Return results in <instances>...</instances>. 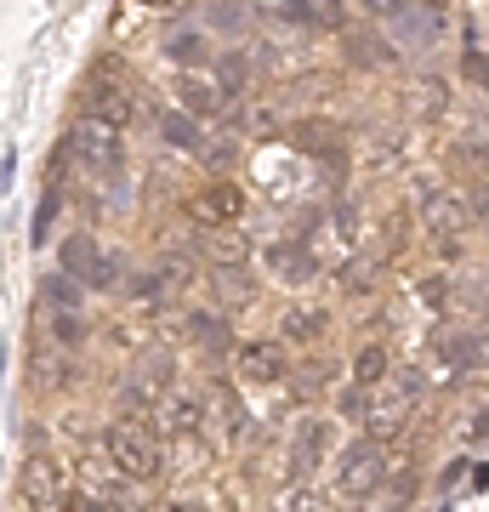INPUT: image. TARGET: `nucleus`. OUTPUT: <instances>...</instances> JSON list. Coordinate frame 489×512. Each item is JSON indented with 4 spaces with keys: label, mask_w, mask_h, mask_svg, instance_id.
<instances>
[{
    "label": "nucleus",
    "mask_w": 489,
    "mask_h": 512,
    "mask_svg": "<svg viewBox=\"0 0 489 512\" xmlns=\"http://www.w3.org/2000/svg\"><path fill=\"white\" fill-rule=\"evenodd\" d=\"M325 450H330V421L308 416L296 427V444H290V484H308V473L325 461Z\"/></svg>",
    "instance_id": "obj_14"
},
{
    "label": "nucleus",
    "mask_w": 489,
    "mask_h": 512,
    "mask_svg": "<svg viewBox=\"0 0 489 512\" xmlns=\"http://www.w3.org/2000/svg\"><path fill=\"white\" fill-rule=\"evenodd\" d=\"M359 6L370 12V18H387V23H393V18L404 12V6H410V0H359Z\"/></svg>",
    "instance_id": "obj_38"
},
{
    "label": "nucleus",
    "mask_w": 489,
    "mask_h": 512,
    "mask_svg": "<svg viewBox=\"0 0 489 512\" xmlns=\"http://www.w3.org/2000/svg\"><path fill=\"white\" fill-rule=\"evenodd\" d=\"M467 222H478L467 194H450V188H433V194H421V228L433 234L438 256H461L467 245Z\"/></svg>",
    "instance_id": "obj_4"
},
{
    "label": "nucleus",
    "mask_w": 489,
    "mask_h": 512,
    "mask_svg": "<svg viewBox=\"0 0 489 512\" xmlns=\"http://www.w3.org/2000/svg\"><path fill=\"white\" fill-rule=\"evenodd\" d=\"M433 353L455 370V376H478V370H484V330H478V325H472V330L438 325L433 330Z\"/></svg>",
    "instance_id": "obj_10"
},
{
    "label": "nucleus",
    "mask_w": 489,
    "mask_h": 512,
    "mask_svg": "<svg viewBox=\"0 0 489 512\" xmlns=\"http://www.w3.org/2000/svg\"><path fill=\"white\" fill-rule=\"evenodd\" d=\"M57 501H63V512H109V495H97V490H69V484H63V495H57Z\"/></svg>",
    "instance_id": "obj_34"
},
{
    "label": "nucleus",
    "mask_w": 489,
    "mask_h": 512,
    "mask_svg": "<svg viewBox=\"0 0 489 512\" xmlns=\"http://www.w3.org/2000/svg\"><path fill=\"white\" fill-rule=\"evenodd\" d=\"M404 239H410V222H404V217H387V222H381V234H376V245H370V256L387 268V262L404 251Z\"/></svg>",
    "instance_id": "obj_25"
},
{
    "label": "nucleus",
    "mask_w": 489,
    "mask_h": 512,
    "mask_svg": "<svg viewBox=\"0 0 489 512\" xmlns=\"http://www.w3.org/2000/svg\"><path fill=\"white\" fill-rule=\"evenodd\" d=\"M165 52L177 57V63H200V57H205V40L194 35V29H177V35L165 40Z\"/></svg>",
    "instance_id": "obj_33"
},
{
    "label": "nucleus",
    "mask_w": 489,
    "mask_h": 512,
    "mask_svg": "<svg viewBox=\"0 0 489 512\" xmlns=\"http://www.w3.org/2000/svg\"><path fill=\"white\" fill-rule=\"evenodd\" d=\"M268 512H330V501H325L319 490H308V484H290V490L273 495Z\"/></svg>",
    "instance_id": "obj_24"
},
{
    "label": "nucleus",
    "mask_w": 489,
    "mask_h": 512,
    "mask_svg": "<svg viewBox=\"0 0 489 512\" xmlns=\"http://www.w3.org/2000/svg\"><path fill=\"white\" fill-rule=\"evenodd\" d=\"M376 279H381V262H376V256H353V262L342 268V285H347L353 296H370V285H376Z\"/></svg>",
    "instance_id": "obj_28"
},
{
    "label": "nucleus",
    "mask_w": 489,
    "mask_h": 512,
    "mask_svg": "<svg viewBox=\"0 0 489 512\" xmlns=\"http://www.w3.org/2000/svg\"><path fill=\"white\" fill-rule=\"evenodd\" d=\"M160 137L171 148H200V120H194V114H182V109H165L160 114Z\"/></svg>",
    "instance_id": "obj_23"
},
{
    "label": "nucleus",
    "mask_w": 489,
    "mask_h": 512,
    "mask_svg": "<svg viewBox=\"0 0 489 512\" xmlns=\"http://www.w3.org/2000/svg\"><path fill=\"white\" fill-rule=\"evenodd\" d=\"M211 285H217V302L222 308H245V302H251L256 296V279L245 274V262H228V268H217V274H211Z\"/></svg>",
    "instance_id": "obj_19"
},
{
    "label": "nucleus",
    "mask_w": 489,
    "mask_h": 512,
    "mask_svg": "<svg viewBox=\"0 0 489 512\" xmlns=\"http://www.w3.org/2000/svg\"><path fill=\"white\" fill-rule=\"evenodd\" d=\"M450 291H455V285H450L444 274H427V279H416V302H421L427 313H450Z\"/></svg>",
    "instance_id": "obj_30"
},
{
    "label": "nucleus",
    "mask_w": 489,
    "mask_h": 512,
    "mask_svg": "<svg viewBox=\"0 0 489 512\" xmlns=\"http://www.w3.org/2000/svg\"><path fill=\"white\" fill-rule=\"evenodd\" d=\"M40 291H46V308H57V313H80V285H74L69 274H52L46 285H40Z\"/></svg>",
    "instance_id": "obj_29"
},
{
    "label": "nucleus",
    "mask_w": 489,
    "mask_h": 512,
    "mask_svg": "<svg viewBox=\"0 0 489 512\" xmlns=\"http://www.w3.org/2000/svg\"><path fill=\"white\" fill-rule=\"evenodd\" d=\"M18 495L29 501V507H57V495H63V467H57L52 456H29L18 473Z\"/></svg>",
    "instance_id": "obj_15"
},
{
    "label": "nucleus",
    "mask_w": 489,
    "mask_h": 512,
    "mask_svg": "<svg viewBox=\"0 0 489 512\" xmlns=\"http://www.w3.org/2000/svg\"><path fill=\"white\" fill-rule=\"evenodd\" d=\"M171 370H177V353L165 348V342H154L148 353H137V365H131V376H126V393L137 404H154L171 387Z\"/></svg>",
    "instance_id": "obj_11"
},
{
    "label": "nucleus",
    "mask_w": 489,
    "mask_h": 512,
    "mask_svg": "<svg viewBox=\"0 0 489 512\" xmlns=\"http://www.w3.org/2000/svg\"><path fill=\"white\" fill-rule=\"evenodd\" d=\"M86 114L103 120V126H131V120H137V92H131V80L120 74L114 57H103V63L86 74Z\"/></svg>",
    "instance_id": "obj_5"
},
{
    "label": "nucleus",
    "mask_w": 489,
    "mask_h": 512,
    "mask_svg": "<svg viewBox=\"0 0 489 512\" xmlns=\"http://www.w3.org/2000/svg\"><path fill=\"white\" fill-rule=\"evenodd\" d=\"M461 74H467L472 86H484V40L472 35V46L461 52Z\"/></svg>",
    "instance_id": "obj_35"
},
{
    "label": "nucleus",
    "mask_w": 489,
    "mask_h": 512,
    "mask_svg": "<svg viewBox=\"0 0 489 512\" xmlns=\"http://www.w3.org/2000/svg\"><path fill=\"white\" fill-rule=\"evenodd\" d=\"M421 393H427V376L421 370H387L376 387H364V439H376V444H393L410 433V416H416V404Z\"/></svg>",
    "instance_id": "obj_1"
},
{
    "label": "nucleus",
    "mask_w": 489,
    "mask_h": 512,
    "mask_svg": "<svg viewBox=\"0 0 489 512\" xmlns=\"http://www.w3.org/2000/svg\"><path fill=\"white\" fill-rule=\"evenodd\" d=\"M245 188L234 183V177H217V183H205L200 194H194V222H205V228H234L239 217H245Z\"/></svg>",
    "instance_id": "obj_9"
},
{
    "label": "nucleus",
    "mask_w": 489,
    "mask_h": 512,
    "mask_svg": "<svg viewBox=\"0 0 489 512\" xmlns=\"http://www.w3.org/2000/svg\"><path fill=\"white\" fill-rule=\"evenodd\" d=\"M285 137H290L296 154H308V160H319V165H336V171L347 165V137H342L336 120H325V114H302V120H290Z\"/></svg>",
    "instance_id": "obj_8"
},
{
    "label": "nucleus",
    "mask_w": 489,
    "mask_h": 512,
    "mask_svg": "<svg viewBox=\"0 0 489 512\" xmlns=\"http://www.w3.org/2000/svg\"><path fill=\"white\" fill-rule=\"evenodd\" d=\"M330 330V308H319V302H296V308H285V319H279V336L285 342H319Z\"/></svg>",
    "instance_id": "obj_17"
},
{
    "label": "nucleus",
    "mask_w": 489,
    "mask_h": 512,
    "mask_svg": "<svg viewBox=\"0 0 489 512\" xmlns=\"http://www.w3.org/2000/svg\"><path fill=\"white\" fill-rule=\"evenodd\" d=\"M188 336H200V348H211V353L228 348V325L217 313H188Z\"/></svg>",
    "instance_id": "obj_27"
},
{
    "label": "nucleus",
    "mask_w": 489,
    "mask_h": 512,
    "mask_svg": "<svg viewBox=\"0 0 489 512\" xmlns=\"http://www.w3.org/2000/svg\"><path fill=\"white\" fill-rule=\"evenodd\" d=\"M211 80H217L222 92H234V86H245V80H251V63H245L239 52H228V57H217V74H211Z\"/></svg>",
    "instance_id": "obj_32"
},
{
    "label": "nucleus",
    "mask_w": 489,
    "mask_h": 512,
    "mask_svg": "<svg viewBox=\"0 0 489 512\" xmlns=\"http://www.w3.org/2000/svg\"><path fill=\"white\" fill-rule=\"evenodd\" d=\"M109 461L120 467V478H131V484H154V478H165V439H160V427L143 421V416L114 421V427H109Z\"/></svg>",
    "instance_id": "obj_2"
},
{
    "label": "nucleus",
    "mask_w": 489,
    "mask_h": 512,
    "mask_svg": "<svg viewBox=\"0 0 489 512\" xmlns=\"http://www.w3.org/2000/svg\"><path fill=\"white\" fill-rule=\"evenodd\" d=\"M200 421H205V399L188 393V387H165L160 399H154V427H160V439L200 433Z\"/></svg>",
    "instance_id": "obj_12"
},
{
    "label": "nucleus",
    "mask_w": 489,
    "mask_h": 512,
    "mask_svg": "<svg viewBox=\"0 0 489 512\" xmlns=\"http://www.w3.org/2000/svg\"><path fill=\"white\" fill-rule=\"evenodd\" d=\"M450 109V92H444V80H421V86H410V114H421V120H438V114Z\"/></svg>",
    "instance_id": "obj_22"
},
{
    "label": "nucleus",
    "mask_w": 489,
    "mask_h": 512,
    "mask_svg": "<svg viewBox=\"0 0 489 512\" xmlns=\"http://www.w3.org/2000/svg\"><path fill=\"white\" fill-rule=\"evenodd\" d=\"M342 52H347V63H359V69H387V63L399 57L387 40L376 35V29H347V35H342Z\"/></svg>",
    "instance_id": "obj_18"
},
{
    "label": "nucleus",
    "mask_w": 489,
    "mask_h": 512,
    "mask_svg": "<svg viewBox=\"0 0 489 512\" xmlns=\"http://www.w3.org/2000/svg\"><path fill=\"white\" fill-rule=\"evenodd\" d=\"M205 251H211V262H217V268H228V262H245V256H251V239L217 228V234L205 239Z\"/></svg>",
    "instance_id": "obj_26"
},
{
    "label": "nucleus",
    "mask_w": 489,
    "mask_h": 512,
    "mask_svg": "<svg viewBox=\"0 0 489 512\" xmlns=\"http://www.w3.org/2000/svg\"><path fill=\"white\" fill-rule=\"evenodd\" d=\"M393 23H404V29H410V35L421 40V46H433V40H438V29H444V23H438V12H433V6H421V12H410V6H404V12H399V18H393Z\"/></svg>",
    "instance_id": "obj_31"
},
{
    "label": "nucleus",
    "mask_w": 489,
    "mask_h": 512,
    "mask_svg": "<svg viewBox=\"0 0 489 512\" xmlns=\"http://www.w3.org/2000/svg\"><path fill=\"white\" fill-rule=\"evenodd\" d=\"M63 154H69L74 165H86L91 177H114V171L126 165L120 126H103V120H91V114H80V120L69 126V137H63Z\"/></svg>",
    "instance_id": "obj_3"
},
{
    "label": "nucleus",
    "mask_w": 489,
    "mask_h": 512,
    "mask_svg": "<svg viewBox=\"0 0 489 512\" xmlns=\"http://www.w3.org/2000/svg\"><path fill=\"white\" fill-rule=\"evenodd\" d=\"M421 6H433V12H444V6H455V0H421Z\"/></svg>",
    "instance_id": "obj_40"
},
{
    "label": "nucleus",
    "mask_w": 489,
    "mask_h": 512,
    "mask_svg": "<svg viewBox=\"0 0 489 512\" xmlns=\"http://www.w3.org/2000/svg\"><path fill=\"white\" fill-rule=\"evenodd\" d=\"M381 484H387V444L353 439L342 456H336V490H342L347 501H370Z\"/></svg>",
    "instance_id": "obj_6"
},
{
    "label": "nucleus",
    "mask_w": 489,
    "mask_h": 512,
    "mask_svg": "<svg viewBox=\"0 0 489 512\" xmlns=\"http://www.w3.org/2000/svg\"><path fill=\"white\" fill-rule=\"evenodd\" d=\"M319 387H325V365H308L302 376H296V399H313Z\"/></svg>",
    "instance_id": "obj_37"
},
{
    "label": "nucleus",
    "mask_w": 489,
    "mask_h": 512,
    "mask_svg": "<svg viewBox=\"0 0 489 512\" xmlns=\"http://www.w3.org/2000/svg\"><path fill=\"white\" fill-rule=\"evenodd\" d=\"M177 103H182V114H194V120H205V114H222L228 92H222V86L211 80V74L182 69V74H177Z\"/></svg>",
    "instance_id": "obj_16"
},
{
    "label": "nucleus",
    "mask_w": 489,
    "mask_h": 512,
    "mask_svg": "<svg viewBox=\"0 0 489 512\" xmlns=\"http://www.w3.org/2000/svg\"><path fill=\"white\" fill-rule=\"evenodd\" d=\"M387 370H393V359H387L381 342H364V348L353 353V387H376Z\"/></svg>",
    "instance_id": "obj_20"
},
{
    "label": "nucleus",
    "mask_w": 489,
    "mask_h": 512,
    "mask_svg": "<svg viewBox=\"0 0 489 512\" xmlns=\"http://www.w3.org/2000/svg\"><path fill=\"white\" fill-rule=\"evenodd\" d=\"M234 370H239V382H256V387H268V382H285V342H273V336H256V342H245V348L234 353Z\"/></svg>",
    "instance_id": "obj_13"
},
{
    "label": "nucleus",
    "mask_w": 489,
    "mask_h": 512,
    "mask_svg": "<svg viewBox=\"0 0 489 512\" xmlns=\"http://www.w3.org/2000/svg\"><path fill=\"white\" fill-rule=\"evenodd\" d=\"M57 262H63V274H69L74 285H91V291H109L114 279H120V262H114V251H103V245H97L91 234L63 239Z\"/></svg>",
    "instance_id": "obj_7"
},
{
    "label": "nucleus",
    "mask_w": 489,
    "mask_h": 512,
    "mask_svg": "<svg viewBox=\"0 0 489 512\" xmlns=\"http://www.w3.org/2000/svg\"><path fill=\"white\" fill-rule=\"evenodd\" d=\"M268 262H273V274H279V279H296V285L319 274V268H313V256L302 251V245H273Z\"/></svg>",
    "instance_id": "obj_21"
},
{
    "label": "nucleus",
    "mask_w": 489,
    "mask_h": 512,
    "mask_svg": "<svg viewBox=\"0 0 489 512\" xmlns=\"http://www.w3.org/2000/svg\"><path fill=\"white\" fill-rule=\"evenodd\" d=\"M131 296H137V302H160V296H165L160 274H137V279H131Z\"/></svg>",
    "instance_id": "obj_36"
},
{
    "label": "nucleus",
    "mask_w": 489,
    "mask_h": 512,
    "mask_svg": "<svg viewBox=\"0 0 489 512\" xmlns=\"http://www.w3.org/2000/svg\"><path fill=\"white\" fill-rule=\"evenodd\" d=\"M57 194H46V205H40V217H35V239H46V228H52V217H57Z\"/></svg>",
    "instance_id": "obj_39"
}]
</instances>
